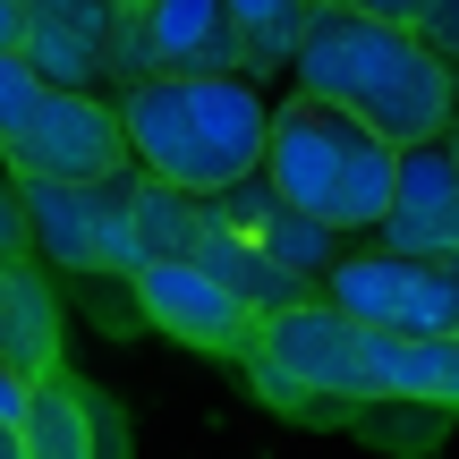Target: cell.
Segmentation results:
<instances>
[{
  "label": "cell",
  "instance_id": "d6986e66",
  "mask_svg": "<svg viewBox=\"0 0 459 459\" xmlns=\"http://www.w3.org/2000/svg\"><path fill=\"white\" fill-rule=\"evenodd\" d=\"M26 400H34V375H17V366L0 358V417H26Z\"/></svg>",
  "mask_w": 459,
  "mask_h": 459
},
{
  "label": "cell",
  "instance_id": "4fadbf2b",
  "mask_svg": "<svg viewBox=\"0 0 459 459\" xmlns=\"http://www.w3.org/2000/svg\"><path fill=\"white\" fill-rule=\"evenodd\" d=\"M0 358L17 375H51L60 366V298L26 255L0 264Z\"/></svg>",
  "mask_w": 459,
  "mask_h": 459
},
{
  "label": "cell",
  "instance_id": "8992f818",
  "mask_svg": "<svg viewBox=\"0 0 459 459\" xmlns=\"http://www.w3.org/2000/svg\"><path fill=\"white\" fill-rule=\"evenodd\" d=\"M315 298L392 332H459V255H400V247L366 238L332 264V281Z\"/></svg>",
  "mask_w": 459,
  "mask_h": 459
},
{
  "label": "cell",
  "instance_id": "44dd1931",
  "mask_svg": "<svg viewBox=\"0 0 459 459\" xmlns=\"http://www.w3.org/2000/svg\"><path fill=\"white\" fill-rule=\"evenodd\" d=\"M0 459H26V417H0Z\"/></svg>",
  "mask_w": 459,
  "mask_h": 459
},
{
  "label": "cell",
  "instance_id": "2e32d148",
  "mask_svg": "<svg viewBox=\"0 0 459 459\" xmlns=\"http://www.w3.org/2000/svg\"><path fill=\"white\" fill-rule=\"evenodd\" d=\"M34 247V230H26V204H17V179L0 187V264H17Z\"/></svg>",
  "mask_w": 459,
  "mask_h": 459
},
{
  "label": "cell",
  "instance_id": "7a4b0ae2",
  "mask_svg": "<svg viewBox=\"0 0 459 459\" xmlns=\"http://www.w3.org/2000/svg\"><path fill=\"white\" fill-rule=\"evenodd\" d=\"M290 85L358 111L392 145H426V136H443L459 119V68L443 51L417 26H383V17H358L341 0L307 9V34L290 51Z\"/></svg>",
  "mask_w": 459,
  "mask_h": 459
},
{
  "label": "cell",
  "instance_id": "7402d4cb",
  "mask_svg": "<svg viewBox=\"0 0 459 459\" xmlns=\"http://www.w3.org/2000/svg\"><path fill=\"white\" fill-rule=\"evenodd\" d=\"M443 145H451V162H459V119H451V128H443Z\"/></svg>",
  "mask_w": 459,
  "mask_h": 459
},
{
  "label": "cell",
  "instance_id": "3957f363",
  "mask_svg": "<svg viewBox=\"0 0 459 459\" xmlns=\"http://www.w3.org/2000/svg\"><path fill=\"white\" fill-rule=\"evenodd\" d=\"M119 128H128L136 170H153L170 187H196V196H221V187L264 170L273 102H264L255 68H196V77L119 85Z\"/></svg>",
  "mask_w": 459,
  "mask_h": 459
},
{
  "label": "cell",
  "instance_id": "8fae6325",
  "mask_svg": "<svg viewBox=\"0 0 459 459\" xmlns=\"http://www.w3.org/2000/svg\"><path fill=\"white\" fill-rule=\"evenodd\" d=\"M375 247H400V255H459V162L443 136L426 145H400V179L383 221L366 230Z\"/></svg>",
  "mask_w": 459,
  "mask_h": 459
},
{
  "label": "cell",
  "instance_id": "ffe728a7",
  "mask_svg": "<svg viewBox=\"0 0 459 459\" xmlns=\"http://www.w3.org/2000/svg\"><path fill=\"white\" fill-rule=\"evenodd\" d=\"M26 17L34 0H0V51H26Z\"/></svg>",
  "mask_w": 459,
  "mask_h": 459
},
{
  "label": "cell",
  "instance_id": "5bb4252c",
  "mask_svg": "<svg viewBox=\"0 0 459 459\" xmlns=\"http://www.w3.org/2000/svg\"><path fill=\"white\" fill-rule=\"evenodd\" d=\"M307 9H315V0H230V17H238V34H247V60H255V77L290 68L298 34H307Z\"/></svg>",
  "mask_w": 459,
  "mask_h": 459
},
{
  "label": "cell",
  "instance_id": "9a60e30c",
  "mask_svg": "<svg viewBox=\"0 0 459 459\" xmlns=\"http://www.w3.org/2000/svg\"><path fill=\"white\" fill-rule=\"evenodd\" d=\"M43 94H51L43 68H34L26 51H0V145H9V136L34 119V102H43Z\"/></svg>",
  "mask_w": 459,
  "mask_h": 459
},
{
  "label": "cell",
  "instance_id": "ba28073f",
  "mask_svg": "<svg viewBox=\"0 0 459 459\" xmlns=\"http://www.w3.org/2000/svg\"><path fill=\"white\" fill-rule=\"evenodd\" d=\"M196 68H255L230 0H119V85Z\"/></svg>",
  "mask_w": 459,
  "mask_h": 459
},
{
  "label": "cell",
  "instance_id": "6da1fadb",
  "mask_svg": "<svg viewBox=\"0 0 459 459\" xmlns=\"http://www.w3.org/2000/svg\"><path fill=\"white\" fill-rule=\"evenodd\" d=\"M247 375L281 409H459V332L358 324L332 298L264 315Z\"/></svg>",
  "mask_w": 459,
  "mask_h": 459
},
{
  "label": "cell",
  "instance_id": "277c9868",
  "mask_svg": "<svg viewBox=\"0 0 459 459\" xmlns=\"http://www.w3.org/2000/svg\"><path fill=\"white\" fill-rule=\"evenodd\" d=\"M264 179L281 187V204L332 221L341 238H366L392 204L400 145L324 94H290L273 102V128H264Z\"/></svg>",
  "mask_w": 459,
  "mask_h": 459
},
{
  "label": "cell",
  "instance_id": "e0dca14e",
  "mask_svg": "<svg viewBox=\"0 0 459 459\" xmlns=\"http://www.w3.org/2000/svg\"><path fill=\"white\" fill-rule=\"evenodd\" d=\"M417 34H426V43L443 51L451 68H459V0H434V9H426V26H417Z\"/></svg>",
  "mask_w": 459,
  "mask_h": 459
},
{
  "label": "cell",
  "instance_id": "5b68a950",
  "mask_svg": "<svg viewBox=\"0 0 459 459\" xmlns=\"http://www.w3.org/2000/svg\"><path fill=\"white\" fill-rule=\"evenodd\" d=\"M136 187H145L136 162L111 170V179H17L34 255L60 264V273L128 281L136 264H145V238H136Z\"/></svg>",
  "mask_w": 459,
  "mask_h": 459
},
{
  "label": "cell",
  "instance_id": "30bf717a",
  "mask_svg": "<svg viewBox=\"0 0 459 459\" xmlns=\"http://www.w3.org/2000/svg\"><path fill=\"white\" fill-rule=\"evenodd\" d=\"M26 60L43 68V85L119 94V0H34Z\"/></svg>",
  "mask_w": 459,
  "mask_h": 459
},
{
  "label": "cell",
  "instance_id": "ac0fdd59",
  "mask_svg": "<svg viewBox=\"0 0 459 459\" xmlns=\"http://www.w3.org/2000/svg\"><path fill=\"white\" fill-rule=\"evenodd\" d=\"M341 9L383 17V26H426V9H434V0H341Z\"/></svg>",
  "mask_w": 459,
  "mask_h": 459
},
{
  "label": "cell",
  "instance_id": "9c48e42d",
  "mask_svg": "<svg viewBox=\"0 0 459 459\" xmlns=\"http://www.w3.org/2000/svg\"><path fill=\"white\" fill-rule=\"evenodd\" d=\"M128 290H136V307H145V324H162L170 341H187V349H230V358H247L255 332H264V315L230 290L213 264H196V255H153V264H136Z\"/></svg>",
  "mask_w": 459,
  "mask_h": 459
},
{
  "label": "cell",
  "instance_id": "7c38bea8",
  "mask_svg": "<svg viewBox=\"0 0 459 459\" xmlns=\"http://www.w3.org/2000/svg\"><path fill=\"white\" fill-rule=\"evenodd\" d=\"M26 459H128V434L85 383H68V366H51L26 400Z\"/></svg>",
  "mask_w": 459,
  "mask_h": 459
},
{
  "label": "cell",
  "instance_id": "52a82bcc",
  "mask_svg": "<svg viewBox=\"0 0 459 459\" xmlns=\"http://www.w3.org/2000/svg\"><path fill=\"white\" fill-rule=\"evenodd\" d=\"M128 128H119V94H77V85H51L34 102V119L0 145L9 179H111L128 170Z\"/></svg>",
  "mask_w": 459,
  "mask_h": 459
}]
</instances>
